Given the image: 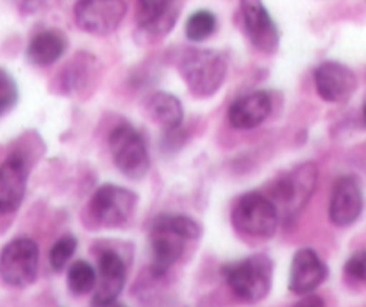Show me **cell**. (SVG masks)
<instances>
[{
	"instance_id": "obj_10",
	"label": "cell",
	"mask_w": 366,
	"mask_h": 307,
	"mask_svg": "<svg viewBox=\"0 0 366 307\" xmlns=\"http://www.w3.org/2000/svg\"><path fill=\"white\" fill-rule=\"evenodd\" d=\"M31 161L24 152H11L0 163V218L20 209L27 191Z\"/></svg>"
},
{
	"instance_id": "obj_11",
	"label": "cell",
	"mask_w": 366,
	"mask_h": 307,
	"mask_svg": "<svg viewBox=\"0 0 366 307\" xmlns=\"http://www.w3.org/2000/svg\"><path fill=\"white\" fill-rule=\"evenodd\" d=\"M239 7H242L243 27L250 43L263 54L277 52L281 34L263 0H242Z\"/></svg>"
},
{
	"instance_id": "obj_4",
	"label": "cell",
	"mask_w": 366,
	"mask_h": 307,
	"mask_svg": "<svg viewBox=\"0 0 366 307\" xmlns=\"http://www.w3.org/2000/svg\"><path fill=\"white\" fill-rule=\"evenodd\" d=\"M232 225L238 232L254 238H272L277 232L281 213L263 193L250 191L239 196L231 213Z\"/></svg>"
},
{
	"instance_id": "obj_21",
	"label": "cell",
	"mask_w": 366,
	"mask_h": 307,
	"mask_svg": "<svg viewBox=\"0 0 366 307\" xmlns=\"http://www.w3.org/2000/svg\"><path fill=\"white\" fill-rule=\"evenodd\" d=\"M218 27L217 16H214L211 11L207 9H200L195 11L193 14H189V18L186 20L184 25V34L189 41L193 43H200L206 41L207 38L214 34Z\"/></svg>"
},
{
	"instance_id": "obj_25",
	"label": "cell",
	"mask_w": 366,
	"mask_h": 307,
	"mask_svg": "<svg viewBox=\"0 0 366 307\" xmlns=\"http://www.w3.org/2000/svg\"><path fill=\"white\" fill-rule=\"evenodd\" d=\"M45 2H46V0H14L16 7L24 14L36 13V11H38V9H41L43 4H45Z\"/></svg>"
},
{
	"instance_id": "obj_24",
	"label": "cell",
	"mask_w": 366,
	"mask_h": 307,
	"mask_svg": "<svg viewBox=\"0 0 366 307\" xmlns=\"http://www.w3.org/2000/svg\"><path fill=\"white\" fill-rule=\"evenodd\" d=\"M345 273L350 278L365 282L366 284V250L365 252H357L350 257L345 263Z\"/></svg>"
},
{
	"instance_id": "obj_9",
	"label": "cell",
	"mask_w": 366,
	"mask_h": 307,
	"mask_svg": "<svg viewBox=\"0 0 366 307\" xmlns=\"http://www.w3.org/2000/svg\"><path fill=\"white\" fill-rule=\"evenodd\" d=\"M125 13V0H77L74 7L75 24L95 36H106L117 31Z\"/></svg>"
},
{
	"instance_id": "obj_22",
	"label": "cell",
	"mask_w": 366,
	"mask_h": 307,
	"mask_svg": "<svg viewBox=\"0 0 366 307\" xmlns=\"http://www.w3.org/2000/svg\"><path fill=\"white\" fill-rule=\"evenodd\" d=\"M75 250H77V239H75V236L66 234L57 239L49 252V263L52 266V270L63 271L68 266L71 257H74Z\"/></svg>"
},
{
	"instance_id": "obj_2",
	"label": "cell",
	"mask_w": 366,
	"mask_h": 307,
	"mask_svg": "<svg viewBox=\"0 0 366 307\" xmlns=\"http://www.w3.org/2000/svg\"><path fill=\"white\" fill-rule=\"evenodd\" d=\"M179 74L199 99L213 96L227 77V59L211 49H189L179 61Z\"/></svg>"
},
{
	"instance_id": "obj_12",
	"label": "cell",
	"mask_w": 366,
	"mask_h": 307,
	"mask_svg": "<svg viewBox=\"0 0 366 307\" xmlns=\"http://www.w3.org/2000/svg\"><path fill=\"white\" fill-rule=\"evenodd\" d=\"M365 207L363 188L354 175H343L332 186L329 218L336 227H349L360 220Z\"/></svg>"
},
{
	"instance_id": "obj_13",
	"label": "cell",
	"mask_w": 366,
	"mask_h": 307,
	"mask_svg": "<svg viewBox=\"0 0 366 307\" xmlns=\"http://www.w3.org/2000/svg\"><path fill=\"white\" fill-rule=\"evenodd\" d=\"M127 266L125 261L113 250H104L99 256L97 286L93 289V306H117L118 296L125 286Z\"/></svg>"
},
{
	"instance_id": "obj_8",
	"label": "cell",
	"mask_w": 366,
	"mask_h": 307,
	"mask_svg": "<svg viewBox=\"0 0 366 307\" xmlns=\"http://www.w3.org/2000/svg\"><path fill=\"white\" fill-rule=\"evenodd\" d=\"M318 170L315 163H302L281 177L274 188V196L282 206L286 218H295L307 206L317 188Z\"/></svg>"
},
{
	"instance_id": "obj_7",
	"label": "cell",
	"mask_w": 366,
	"mask_h": 307,
	"mask_svg": "<svg viewBox=\"0 0 366 307\" xmlns=\"http://www.w3.org/2000/svg\"><path fill=\"white\" fill-rule=\"evenodd\" d=\"M39 248L31 238H16L0 252V277L11 288H27L38 277Z\"/></svg>"
},
{
	"instance_id": "obj_26",
	"label": "cell",
	"mask_w": 366,
	"mask_h": 307,
	"mask_svg": "<svg viewBox=\"0 0 366 307\" xmlns=\"http://www.w3.org/2000/svg\"><path fill=\"white\" fill-rule=\"evenodd\" d=\"M311 303H317V306H324V300L318 298V296H311V293H310V295H306V298L300 302V306H311Z\"/></svg>"
},
{
	"instance_id": "obj_1",
	"label": "cell",
	"mask_w": 366,
	"mask_h": 307,
	"mask_svg": "<svg viewBox=\"0 0 366 307\" xmlns=\"http://www.w3.org/2000/svg\"><path fill=\"white\" fill-rule=\"evenodd\" d=\"M202 227L184 214H159L150 227V273L161 278L184 256L186 241L199 239Z\"/></svg>"
},
{
	"instance_id": "obj_23",
	"label": "cell",
	"mask_w": 366,
	"mask_h": 307,
	"mask_svg": "<svg viewBox=\"0 0 366 307\" xmlns=\"http://www.w3.org/2000/svg\"><path fill=\"white\" fill-rule=\"evenodd\" d=\"M20 99V89L16 81L7 70L0 68V118L9 114Z\"/></svg>"
},
{
	"instance_id": "obj_19",
	"label": "cell",
	"mask_w": 366,
	"mask_h": 307,
	"mask_svg": "<svg viewBox=\"0 0 366 307\" xmlns=\"http://www.w3.org/2000/svg\"><path fill=\"white\" fill-rule=\"evenodd\" d=\"M149 113L154 121L161 125L167 132H174L181 127L184 120V111H182L181 100L175 95L167 91H157L147 102Z\"/></svg>"
},
{
	"instance_id": "obj_14",
	"label": "cell",
	"mask_w": 366,
	"mask_h": 307,
	"mask_svg": "<svg viewBox=\"0 0 366 307\" xmlns=\"http://www.w3.org/2000/svg\"><path fill=\"white\" fill-rule=\"evenodd\" d=\"M315 86L325 102L343 104L356 91L357 77L349 66L338 61H324L315 70Z\"/></svg>"
},
{
	"instance_id": "obj_15",
	"label": "cell",
	"mask_w": 366,
	"mask_h": 307,
	"mask_svg": "<svg viewBox=\"0 0 366 307\" xmlns=\"http://www.w3.org/2000/svg\"><path fill=\"white\" fill-rule=\"evenodd\" d=\"M329 275V268L313 248H300L293 256L290 268V291L306 296L317 291Z\"/></svg>"
},
{
	"instance_id": "obj_18",
	"label": "cell",
	"mask_w": 366,
	"mask_h": 307,
	"mask_svg": "<svg viewBox=\"0 0 366 307\" xmlns=\"http://www.w3.org/2000/svg\"><path fill=\"white\" fill-rule=\"evenodd\" d=\"M177 0H138V24L143 31L164 34L177 20Z\"/></svg>"
},
{
	"instance_id": "obj_17",
	"label": "cell",
	"mask_w": 366,
	"mask_h": 307,
	"mask_svg": "<svg viewBox=\"0 0 366 307\" xmlns=\"http://www.w3.org/2000/svg\"><path fill=\"white\" fill-rule=\"evenodd\" d=\"M68 49V38L59 29H45L34 34L25 49V57L34 66H50L63 57Z\"/></svg>"
},
{
	"instance_id": "obj_3",
	"label": "cell",
	"mask_w": 366,
	"mask_h": 307,
	"mask_svg": "<svg viewBox=\"0 0 366 307\" xmlns=\"http://www.w3.org/2000/svg\"><path fill=\"white\" fill-rule=\"evenodd\" d=\"M225 282L238 298L245 302H261L272 289L274 263L264 253H254L222 268Z\"/></svg>"
},
{
	"instance_id": "obj_5",
	"label": "cell",
	"mask_w": 366,
	"mask_h": 307,
	"mask_svg": "<svg viewBox=\"0 0 366 307\" xmlns=\"http://www.w3.org/2000/svg\"><path fill=\"white\" fill-rule=\"evenodd\" d=\"M109 146L114 166L120 170L122 175L132 181H139L149 173V149L143 136L132 125L120 124L114 127L109 136Z\"/></svg>"
},
{
	"instance_id": "obj_16",
	"label": "cell",
	"mask_w": 366,
	"mask_h": 307,
	"mask_svg": "<svg viewBox=\"0 0 366 307\" xmlns=\"http://www.w3.org/2000/svg\"><path fill=\"white\" fill-rule=\"evenodd\" d=\"M272 113V99L267 91H252L231 104L227 113L229 124L239 131L256 129Z\"/></svg>"
},
{
	"instance_id": "obj_6",
	"label": "cell",
	"mask_w": 366,
	"mask_h": 307,
	"mask_svg": "<svg viewBox=\"0 0 366 307\" xmlns=\"http://www.w3.org/2000/svg\"><path fill=\"white\" fill-rule=\"evenodd\" d=\"M138 195L124 186L102 184L89 200V214L106 228L124 227L134 214Z\"/></svg>"
},
{
	"instance_id": "obj_27",
	"label": "cell",
	"mask_w": 366,
	"mask_h": 307,
	"mask_svg": "<svg viewBox=\"0 0 366 307\" xmlns=\"http://www.w3.org/2000/svg\"><path fill=\"white\" fill-rule=\"evenodd\" d=\"M363 116H365V124H366V106H365V111H363Z\"/></svg>"
},
{
	"instance_id": "obj_20",
	"label": "cell",
	"mask_w": 366,
	"mask_h": 307,
	"mask_svg": "<svg viewBox=\"0 0 366 307\" xmlns=\"http://www.w3.org/2000/svg\"><path fill=\"white\" fill-rule=\"evenodd\" d=\"M66 284L71 295H88L97 286V270L86 261H75L68 268Z\"/></svg>"
}]
</instances>
